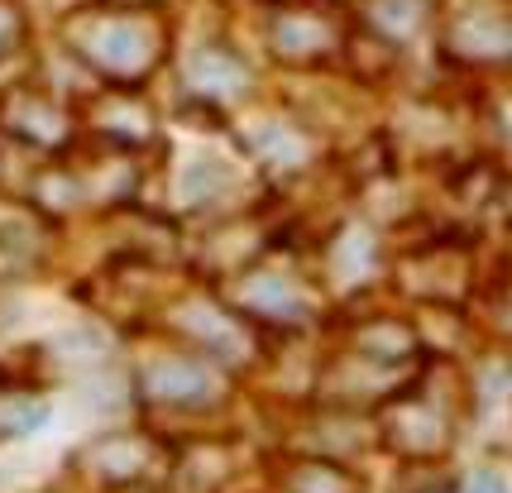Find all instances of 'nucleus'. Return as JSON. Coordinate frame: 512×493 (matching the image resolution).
Returning a JSON list of instances; mask_svg holds the SVG:
<instances>
[{"mask_svg":"<svg viewBox=\"0 0 512 493\" xmlns=\"http://www.w3.org/2000/svg\"><path fill=\"white\" fill-rule=\"evenodd\" d=\"M158 24L149 10H125V15H96L82 24V58H87L96 72H106L111 82H134L158 63Z\"/></svg>","mask_w":512,"mask_h":493,"instance_id":"f257e3e1","label":"nucleus"},{"mask_svg":"<svg viewBox=\"0 0 512 493\" xmlns=\"http://www.w3.org/2000/svg\"><path fill=\"white\" fill-rule=\"evenodd\" d=\"M139 388L163 407H178V412H201V407L221 403L225 379L216 374V364L206 359H154L144 374H139Z\"/></svg>","mask_w":512,"mask_h":493,"instance_id":"f03ea898","label":"nucleus"},{"mask_svg":"<svg viewBox=\"0 0 512 493\" xmlns=\"http://www.w3.org/2000/svg\"><path fill=\"white\" fill-rule=\"evenodd\" d=\"M450 417L441 403H431V398H417V388L398 398V403L388 407V441L402 450V455H412V460H431V455H441L450 446Z\"/></svg>","mask_w":512,"mask_h":493,"instance_id":"7ed1b4c3","label":"nucleus"},{"mask_svg":"<svg viewBox=\"0 0 512 493\" xmlns=\"http://www.w3.org/2000/svg\"><path fill=\"white\" fill-rule=\"evenodd\" d=\"M268 39H273V53L288 63H321L340 48V29L331 15H321L312 5H292V10H278Z\"/></svg>","mask_w":512,"mask_h":493,"instance_id":"20e7f679","label":"nucleus"},{"mask_svg":"<svg viewBox=\"0 0 512 493\" xmlns=\"http://www.w3.org/2000/svg\"><path fill=\"white\" fill-rule=\"evenodd\" d=\"M82 460H87V470L96 474V479H106V484H139L144 474L158 470L163 446H158V441H149V436L111 431V436L91 441V446L82 450Z\"/></svg>","mask_w":512,"mask_h":493,"instance_id":"39448f33","label":"nucleus"},{"mask_svg":"<svg viewBox=\"0 0 512 493\" xmlns=\"http://www.w3.org/2000/svg\"><path fill=\"white\" fill-rule=\"evenodd\" d=\"M240 307L249 316H268V321H297L307 316V297L292 278H273V273H249L240 288Z\"/></svg>","mask_w":512,"mask_h":493,"instance_id":"423d86ee","label":"nucleus"},{"mask_svg":"<svg viewBox=\"0 0 512 493\" xmlns=\"http://www.w3.org/2000/svg\"><path fill=\"white\" fill-rule=\"evenodd\" d=\"M412 355H417V331L398 316L364 321L355 331V359H364V364H402Z\"/></svg>","mask_w":512,"mask_h":493,"instance_id":"0eeeda50","label":"nucleus"},{"mask_svg":"<svg viewBox=\"0 0 512 493\" xmlns=\"http://www.w3.org/2000/svg\"><path fill=\"white\" fill-rule=\"evenodd\" d=\"M278 484L283 493H364V479L350 474L345 465H331V460H288L278 470Z\"/></svg>","mask_w":512,"mask_h":493,"instance_id":"6e6552de","label":"nucleus"},{"mask_svg":"<svg viewBox=\"0 0 512 493\" xmlns=\"http://www.w3.org/2000/svg\"><path fill=\"white\" fill-rule=\"evenodd\" d=\"M48 120L63 125V111H58L53 101H39V96H20V101H15V130H20V135L44 139L48 144V130H44Z\"/></svg>","mask_w":512,"mask_h":493,"instance_id":"1a4fd4ad","label":"nucleus"},{"mask_svg":"<svg viewBox=\"0 0 512 493\" xmlns=\"http://www.w3.org/2000/svg\"><path fill=\"white\" fill-rule=\"evenodd\" d=\"M24 39V10L20 0H0V58H10Z\"/></svg>","mask_w":512,"mask_h":493,"instance_id":"9d476101","label":"nucleus"},{"mask_svg":"<svg viewBox=\"0 0 512 493\" xmlns=\"http://www.w3.org/2000/svg\"><path fill=\"white\" fill-rule=\"evenodd\" d=\"M465 493H508V484H503V474L479 470L474 479H469V489H465Z\"/></svg>","mask_w":512,"mask_h":493,"instance_id":"9b49d317","label":"nucleus"}]
</instances>
